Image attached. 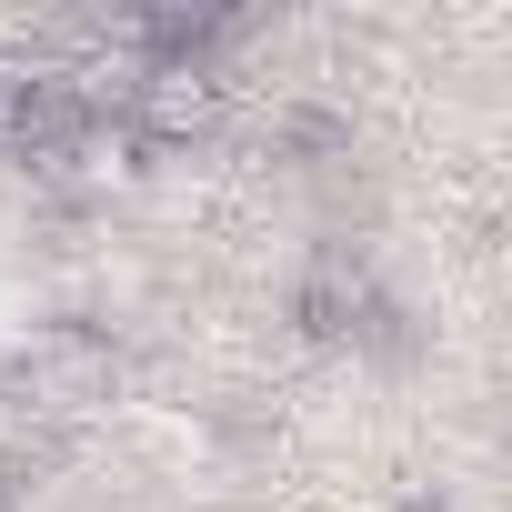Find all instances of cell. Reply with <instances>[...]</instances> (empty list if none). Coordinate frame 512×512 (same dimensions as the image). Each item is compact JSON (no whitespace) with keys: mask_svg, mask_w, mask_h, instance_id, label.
Listing matches in <instances>:
<instances>
[{"mask_svg":"<svg viewBox=\"0 0 512 512\" xmlns=\"http://www.w3.org/2000/svg\"><path fill=\"white\" fill-rule=\"evenodd\" d=\"M221 101H231L221 61H141L131 91H121V121L151 151H171V141H211L221 131Z\"/></svg>","mask_w":512,"mask_h":512,"instance_id":"cell-1","label":"cell"},{"mask_svg":"<svg viewBox=\"0 0 512 512\" xmlns=\"http://www.w3.org/2000/svg\"><path fill=\"white\" fill-rule=\"evenodd\" d=\"M21 392H31V412H101V402L121 392V352H111V332H91V322H51V332H31V352H21Z\"/></svg>","mask_w":512,"mask_h":512,"instance_id":"cell-2","label":"cell"},{"mask_svg":"<svg viewBox=\"0 0 512 512\" xmlns=\"http://www.w3.org/2000/svg\"><path fill=\"white\" fill-rule=\"evenodd\" d=\"M41 81H51V61H41V51H0V141L21 131V111L41 101Z\"/></svg>","mask_w":512,"mask_h":512,"instance_id":"cell-4","label":"cell"},{"mask_svg":"<svg viewBox=\"0 0 512 512\" xmlns=\"http://www.w3.org/2000/svg\"><path fill=\"white\" fill-rule=\"evenodd\" d=\"M372 322H392L372 262H362L352 241H322L312 262H302V282H292V332L302 342H362Z\"/></svg>","mask_w":512,"mask_h":512,"instance_id":"cell-3","label":"cell"}]
</instances>
